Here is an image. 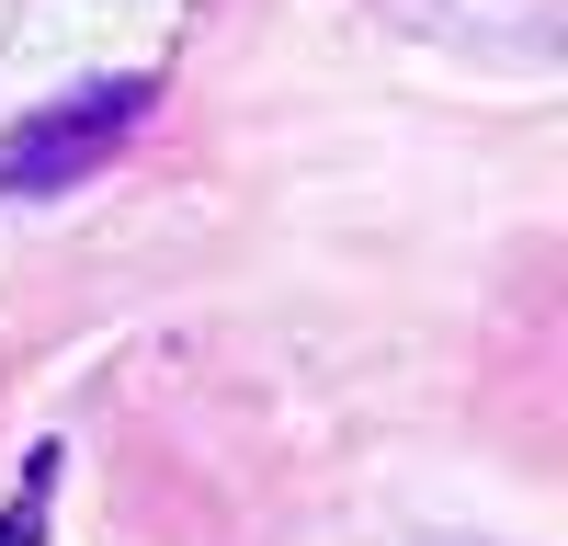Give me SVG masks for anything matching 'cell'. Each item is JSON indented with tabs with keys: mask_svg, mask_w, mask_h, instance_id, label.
Masks as SVG:
<instances>
[{
	"mask_svg": "<svg viewBox=\"0 0 568 546\" xmlns=\"http://www.w3.org/2000/svg\"><path fill=\"white\" fill-rule=\"evenodd\" d=\"M160 80H80L69 103L23 114L12 136H0V194H69V182H91L136 125H149Z\"/></svg>",
	"mask_w": 568,
	"mask_h": 546,
	"instance_id": "obj_1",
	"label": "cell"
},
{
	"mask_svg": "<svg viewBox=\"0 0 568 546\" xmlns=\"http://www.w3.org/2000/svg\"><path fill=\"white\" fill-rule=\"evenodd\" d=\"M0 546H34V513H0Z\"/></svg>",
	"mask_w": 568,
	"mask_h": 546,
	"instance_id": "obj_2",
	"label": "cell"
}]
</instances>
